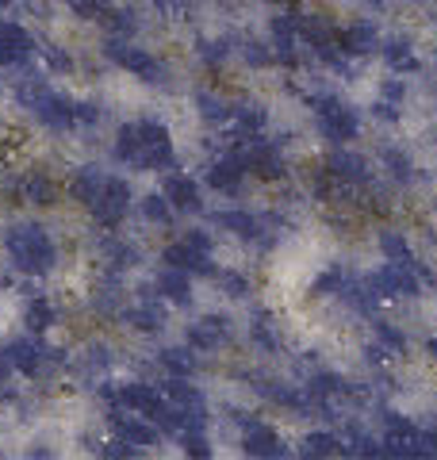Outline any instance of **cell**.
<instances>
[{"instance_id": "obj_1", "label": "cell", "mask_w": 437, "mask_h": 460, "mask_svg": "<svg viewBox=\"0 0 437 460\" xmlns=\"http://www.w3.org/2000/svg\"><path fill=\"white\" fill-rule=\"evenodd\" d=\"M115 157L130 169H150V172H165L173 169V138L169 127L142 115L135 123H123L115 135Z\"/></svg>"}, {"instance_id": "obj_2", "label": "cell", "mask_w": 437, "mask_h": 460, "mask_svg": "<svg viewBox=\"0 0 437 460\" xmlns=\"http://www.w3.org/2000/svg\"><path fill=\"white\" fill-rule=\"evenodd\" d=\"M16 96L42 127H50V131H77V127H93L100 119V111L93 104H77V100L54 93L50 84H42V81H23L16 89Z\"/></svg>"}, {"instance_id": "obj_3", "label": "cell", "mask_w": 437, "mask_h": 460, "mask_svg": "<svg viewBox=\"0 0 437 460\" xmlns=\"http://www.w3.org/2000/svg\"><path fill=\"white\" fill-rule=\"evenodd\" d=\"M4 250H8V261L16 272H23V277H47V272H54L58 265V242L47 226L39 223H20L8 230L4 238Z\"/></svg>"}, {"instance_id": "obj_4", "label": "cell", "mask_w": 437, "mask_h": 460, "mask_svg": "<svg viewBox=\"0 0 437 460\" xmlns=\"http://www.w3.org/2000/svg\"><path fill=\"white\" fill-rule=\"evenodd\" d=\"M8 361L16 372H23V376H31V380H47L54 376L58 368L66 365V357L50 349L47 341H39V338H16V341H8Z\"/></svg>"}, {"instance_id": "obj_5", "label": "cell", "mask_w": 437, "mask_h": 460, "mask_svg": "<svg viewBox=\"0 0 437 460\" xmlns=\"http://www.w3.org/2000/svg\"><path fill=\"white\" fill-rule=\"evenodd\" d=\"M165 265L173 269H184V272H196V277H215V261H211V234L208 230H188L177 242L165 246Z\"/></svg>"}, {"instance_id": "obj_6", "label": "cell", "mask_w": 437, "mask_h": 460, "mask_svg": "<svg viewBox=\"0 0 437 460\" xmlns=\"http://www.w3.org/2000/svg\"><path fill=\"white\" fill-rule=\"evenodd\" d=\"M89 215H93V223L100 230H115V226H123L127 223V215H130V184L123 177H104V184H100V192L89 199Z\"/></svg>"}, {"instance_id": "obj_7", "label": "cell", "mask_w": 437, "mask_h": 460, "mask_svg": "<svg viewBox=\"0 0 437 460\" xmlns=\"http://www.w3.org/2000/svg\"><path fill=\"white\" fill-rule=\"evenodd\" d=\"M311 108H315V119H318V135L326 142H349L357 138L361 131V115L353 108H345L338 96H311Z\"/></svg>"}, {"instance_id": "obj_8", "label": "cell", "mask_w": 437, "mask_h": 460, "mask_svg": "<svg viewBox=\"0 0 437 460\" xmlns=\"http://www.w3.org/2000/svg\"><path fill=\"white\" fill-rule=\"evenodd\" d=\"M104 54H108V62H115L120 69H127V74H135V77L146 81V84H162V81H165V66L157 62V58L146 50V47H135V42H127V39H120V35L108 39Z\"/></svg>"}, {"instance_id": "obj_9", "label": "cell", "mask_w": 437, "mask_h": 460, "mask_svg": "<svg viewBox=\"0 0 437 460\" xmlns=\"http://www.w3.org/2000/svg\"><path fill=\"white\" fill-rule=\"evenodd\" d=\"M369 280V288L380 299H415V296H422V280L415 277V269H411V261H388L384 269H376L372 277H364Z\"/></svg>"}, {"instance_id": "obj_10", "label": "cell", "mask_w": 437, "mask_h": 460, "mask_svg": "<svg viewBox=\"0 0 437 460\" xmlns=\"http://www.w3.org/2000/svg\"><path fill=\"white\" fill-rule=\"evenodd\" d=\"M238 150H242V157H245V165H250V172H254V177H261V181H281L284 172H288L281 146H276V142H265L261 135L242 138Z\"/></svg>"}, {"instance_id": "obj_11", "label": "cell", "mask_w": 437, "mask_h": 460, "mask_svg": "<svg viewBox=\"0 0 437 460\" xmlns=\"http://www.w3.org/2000/svg\"><path fill=\"white\" fill-rule=\"evenodd\" d=\"M35 58V39L23 23L0 20V69H23Z\"/></svg>"}, {"instance_id": "obj_12", "label": "cell", "mask_w": 437, "mask_h": 460, "mask_svg": "<svg viewBox=\"0 0 437 460\" xmlns=\"http://www.w3.org/2000/svg\"><path fill=\"white\" fill-rule=\"evenodd\" d=\"M235 419L242 422V449L250 453V456H261V460H276V456H284V441L281 434L269 426V422H261V419H250V414H235Z\"/></svg>"}, {"instance_id": "obj_13", "label": "cell", "mask_w": 437, "mask_h": 460, "mask_svg": "<svg viewBox=\"0 0 437 460\" xmlns=\"http://www.w3.org/2000/svg\"><path fill=\"white\" fill-rule=\"evenodd\" d=\"M245 172H250V165H245L242 150H230L223 157H215L203 177H208V189H215V192H238L242 181H245Z\"/></svg>"}, {"instance_id": "obj_14", "label": "cell", "mask_w": 437, "mask_h": 460, "mask_svg": "<svg viewBox=\"0 0 437 460\" xmlns=\"http://www.w3.org/2000/svg\"><path fill=\"white\" fill-rule=\"evenodd\" d=\"M227 341H230V323L223 314H203V319L188 326V345L200 353H215V349H223Z\"/></svg>"}, {"instance_id": "obj_15", "label": "cell", "mask_w": 437, "mask_h": 460, "mask_svg": "<svg viewBox=\"0 0 437 460\" xmlns=\"http://www.w3.org/2000/svg\"><path fill=\"white\" fill-rule=\"evenodd\" d=\"M326 172H330L334 181L349 184V189H361V184L372 181L369 162H364L361 154H353V150H334V154L326 157Z\"/></svg>"}, {"instance_id": "obj_16", "label": "cell", "mask_w": 437, "mask_h": 460, "mask_svg": "<svg viewBox=\"0 0 437 460\" xmlns=\"http://www.w3.org/2000/svg\"><path fill=\"white\" fill-rule=\"evenodd\" d=\"M165 199L173 204V211L181 215H196L203 211V196H200V184L188 177V172H165Z\"/></svg>"}, {"instance_id": "obj_17", "label": "cell", "mask_w": 437, "mask_h": 460, "mask_svg": "<svg viewBox=\"0 0 437 460\" xmlns=\"http://www.w3.org/2000/svg\"><path fill=\"white\" fill-rule=\"evenodd\" d=\"M154 292L162 296V304L188 307V304H192V272L165 265V269H162V277L154 280Z\"/></svg>"}, {"instance_id": "obj_18", "label": "cell", "mask_w": 437, "mask_h": 460, "mask_svg": "<svg viewBox=\"0 0 437 460\" xmlns=\"http://www.w3.org/2000/svg\"><path fill=\"white\" fill-rule=\"evenodd\" d=\"M334 42H338V50L345 58H369L380 50V31L372 23H349L342 35H334Z\"/></svg>"}, {"instance_id": "obj_19", "label": "cell", "mask_w": 437, "mask_h": 460, "mask_svg": "<svg viewBox=\"0 0 437 460\" xmlns=\"http://www.w3.org/2000/svg\"><path fill=\"white\" fill-rule=\"evenodd\" d=\"M123 307H127V292L120 284V272H108V277L93 288V311L100 319H115V314H123Z\"/></svg>"}, {"instance_id": "obj_20", "label": "cell", "mask_w": 437, "mask_h": 460, "mask_svg": "<svg viewBox=\"0 0 437 460\" xmlns=\"http://www.w3.org/2000/svg\"><path fill=\"white\" fill-rule=\"evenodd\" d=\"M123 319L127 326H135L138 334H157V330L165 326V307H162V296H150V299H142V304L135 307H123Z\"/></svg>"}, {"instance_id": "obj_21", "label": "cell", "mask_w": 437, "mask_h": 460, "mask_svg": "<svg viewBox=\"0 0 437 460\" xmlns=\"http://www.w3.org/2000/svg\"><path fill=\"white\" fill-rule=\"evenodd\" d=\"M104 177H108V172L100 169V165H81V169H73V172H69V196L77 199L81 208H89V199L100 192Z\"/></svg>"}, {"instance_id": "obj_22", "label": "cell", "mask_w": 437, "mask_h": 460, "mask_svg": "<svg viewBox=\"0 0 437 460\" xmlns=\"http://www.w3.org/2000/svg\"><path fill=\"white\" fill-rule=\"evenodd\" d=\"M345 387H349V380L345 376H338V372H315V376L303 384V392H308L315 402H318V411L323 407H330V399H338V395H345Z\"/></svg>"}, {"instance_id": "obj_23", "label": "cell", "mask_w": 437, "mask_h": 460, "mask_svg": "<svg viewBox=\"0 0 437 460\" xmlns=\"http://www.w3.org/2000/svg\"><path fill=\"white\" fill-rule=\"evenodd\" d=\"M380 54H384V62L396 69V74H415V69H418V58L411 50V39H403V35L380 39Z\"/></svg>"}, {"instance_id": "obj_24", "label": "cell", "mask_w": 437, "mask_h": 460, "mask_svg": "<svg viewBox=\"0 0 437 460\" xmlns=\"http://www.w3.org/2000/svg\"><path fill=\"white\" fill-rule=\"evenodd\" d=\"M20 196L35 208H54L58 204V184H54V177H47V172H31V177H23Z\"/></svg>"}, {"instance_id": "obj_25", "label": "cell", "mask_w": 437, "mask_h": 460, "mask_svg": "<svg viewBox=\"0 0 437 460\" xmlns=\"http://www.w3.org/2000/svg\"><path fill=\"white\" fill-rule=\"evenodd\" d=\"M23 323H27V330L31 334H47V330L58 323V307L50 304L47 296H31L23 304Z\"/></svg>"}, {"instance_id": "obj_26", "label": "cell", "mask_w": 437, "mask_h": 460, "mask_svg": "<svg viewBox=\"0 0 437 460\" xmlns=\"http://www.w3.org/2000/svg\"><path fill=\"white\" fill-rule=\"evenodd\" d=\"M100 257H104L108 272H123V269H130V265L138 261V250H135V246H127L123 238L104 234V238H100Z\"/></svg>"}, {"instance_id": "obj_27", "label": "cell", "mask_w": 437, "mask_h": 460, "mask_svg": "<svg viewBox=\"0 0 437 460\" xmlns=\"http://www.w3.org/2000/svg\"><path fill=\"white\" fill-rule=\"evenodd\" d=\"M111 368V349L108 345H89L81 357H77V376L81 380H104V372Z\"/></svg>"}, {"instance_id": "obj_28", "label": "cell", "mask_w": 437, "mask_h": 460, "mask_svg": "<svg viewBox=\"0 0 437 460\" xmlns=\"http://www.w3.org/2000/svg\"><path fill=\"white\" fill-rule=\"evenodd\" d=\"M380 162H384L388 177L396 181V184H415L418 169H415V162H411V154H406V150H399V146H384V150H380Z\"/></svg>"}, {"instance_id": "obj_29", "label": "cell", "mask_w": 437, "mask_h": 460, "mask_svg": "<svg viewBox=\"0 0 437 460\" xmlns=\"http://www.w3.org/2000/svg\"><path fill=\"white\" fill-rule=\"evenodd\" d=\"M196 111H200V119H208V123H235V104L223 100L218 93H196Z\"/></svg>"}, {"instance_id": "obj_30", "label": "cell", "mask_w": 437, "mask_h": 460, "mask_svg": "<svg viewBox=\"0 0 437 460\" xmlns=\"http://www.w3.org/2000/svg\"><path fill=\"white\" fill-rule=\"evenodd\" d=\"M157 365H162L169 376H192L196 372V353L184 349V345H173V349L157 353Z\"/></svg>"}, {"instance_id": "obj_31", "label": "cell", "mask_w": 437, "mask_h": 460, "mask_svg": "<svg viewBox=\"0 0 437 460\" xmlns=\"http://www.w3.org/2000/svg\"><path fill=\"white\" fill-rule=\"evenodd\" d=\"M250 338H254L257 349H265V353H276V349H281V334H276V323H272V314H269V311H257V314H254Z\"/></svg>"}, {"instance_id": "obj_32", "label": "cell", "mask_w": 437, "mask_h": 460, "mask_svg": "<svg viewBox=\"0 0 437 460\" xmlns=\"http://www.w3.org/2000/svg\"><path fill=\"white\" fill-rule=\"evenodd\" d=\"M235 123H238V135L250 138V135H261L269 127V111L261 104H235Z\"/></svg>"}, {"instance_id": "obj_33", "label": "cell", "mask_w": 437, "mask_h": 460, "mask_svg": "<svg viewBox=\"0 0 437 460\" xmlns=\"http://www.w3.org/2000/svg\"><path fill=\"white\" fill-rule=\"evenodd\" d=\"M376 246H380V253L388 257V261H411V242H406V234H403V230H380V238H376Z\"/></svg>"}, {"instance_id": "obj_34", "label": "cell", "mask_w": 437, "mask_h": 460, "mask_svg": "<svg viewBox=\"0 0 437 460\" xmlns=\"http://www.w3.org/2000/svg\"><path fill=\"white\" fill-rule=\"evenodd\" d=\"M342 453H345V445L334 434H308L299 441V456H311V460H318V456H342Z\"/></svg>"}, {"instance_id": "obj_35", "label": "cell", "mask_w": 437, "mask_h": 460, "mask_svg": "<svg viewBox=\"0 0 437 460\" xmlns=\"http://www.w3.org/2000/svg\"><path fill=\"white\" fill-rule=\"evenodd\" d=\"M376 345H380L388 357H403L406 353V334L396 323H376Z\"/></svg>"}, {"instance_id": "obj_36", "label": "cell", "mask_w": 437, "mask_h": 460, "mask_svg": "<svg viewBox=\"0 0 437 460\" xmlns=\"http://www.w3.org/2000/svg\"><path fill=\"white\" fill-rule=\"evenodd\" d=\"M142 219L154 223V226H169L173 223V204L165 199V192H154L142 199Z\"/></svg>"}, {"instance_id": "obj_37", "label": "cell", "mask_w": 437, "mask_h": 460, "mask_svg": "<svg viewBox=\"0 0 437 460\" xmlns=\"http://www.w3.org/2000/svg\"><path fill=\"white\" fill-rule=\"evenodd\" d=\"M345 269L342 265H330V269H323L315 277V284H311V292L315 296H342V288H345Z\"/></svg>"}, {"instance_id": "obj_38", "label": "cell", "mask_w": 437, "mask_h": 460, "mask_svg": "<svg viewBox=\"0 0 437 460\" xmlns=\"http://www.w3.org/2000/svg\"><path fill=\"white\" fill-rule=\"evenodd\" d=\"M238 50H242V58H245V66H254V69H265V66L276 62L272 47H269V42H261V39H245Z\"/></svg>"}, {"instance_id": "obj_39", "label": "cell", "mask_w": 437, "mask_h": 460, "mask_svg": "<svg viewBox=\"0 0 437 460\" xmlns=\"http://www.w3.org/2000/svg\"><path fill=\"white\" fill-rule=\"evenodd\" d=\"M196 54H200V62L203 66H211V69H218L230 58V42L227 39H203L200 47H196Z\"/></svg>"}, {"instance_id": "obj_40", "label": "cell", "mask_w": 437, "mask_h": 460, "mask_svg": "<svg viewBox=\"0 0 437 460\" xmlns=\"http://www.w3.org/2000/svg\"><path fill=\"white\" fill-rule=\"evenodd\" d=\"M218 277V284H223V292L230 296V299H245L254 292V284H250V277L245 272H235V269H227V272H215Z\"/></svg>"}, {"instance_id": "obj_41", "label": "cell", "mask_w": 437, "mask_h": 460, "mask_svg": "<svg viewBox=\"0 0 437 460\" xmlns=\"http://www.w3.org/2000/svg\"><path fill=\"white\" fill-rule=\"evenodd\" d=\"M181 445H184L188 456H211V445H208V434H203V429H184Z\"/></svg>"}, {"instance_id": "obj_42", "label": "cell", "mask_w": 437, "mask_h": 460, "mask_svg": "<svg viewBox=\"0 0 437 460\" xmlns=\"http://www.w3.org/2000/svg\"><path fill=\"white\" fill-rule=\"evenodd\" d=\"M415 456H426V460L437 456V429H418L415 434Z\"/></svg>"}, {"instance_id": "obj_43", "label": "cell", "mask_w": 437, "mask_h": 460, "mask_svg": "<svg viewBox=\"0 0 437 460\" xmlns=\"http://www.w3.org/2000/svg\"><path fill=\"white\" fill-rule=\"evenodd\" d=\"M372 115H376V119H380V123H399V115H403V108L399 104H391V100H376V104H372Z\"/></svg>"}, {"instance_id": "obj_44", "label": "cell", "mask_w": 437, "mask_h": 460, "mask_svg": "<svg viewBox=\"0 0 437 460\" xmlns=\"http://www.w3.org/2000/svg\"><path fill=\"white\" fill-rule=\"evenodd\" d=\"M380 96L391 100V104H403V100H406V84H403L399 77H388V81L380 84Z\"/></svg>"}, {"instance_id": "obj_45", "label": "cell", "mask_w": 437, "mask_h": 460, "mask_svg": "<svg viewBox=\"0 0 437 460\" xmlns=\"http://www.w3.org/2000/svg\"><path fill=\"white\" fill-rule=\"evenodd\" d=\"M73 8V16H85V20H96V12L104 8V0H66Z\"/></svg>"}, {"instance_id": "obj_46", "label": "cell", "mask_w": 437, "mask_h": 460, "mask_svg": "<svg viewBox=\"0 0 437 460\" xmlns=\"http://www.w3.org/2000/svg\"><path fill=\"white\" fill-rule=\"evenodd\" d=\"M8 380H12V361H8V353L0 349V399H12Z\"/></svg>"}, {"instance_id": "obj_47", "label": "cell", "mask_w": 437, "mask_h": 460, "mask_svg": "<svg viewBox=\"0 0 437 460\" xmlns=\"http://www.w3.org/2000/svg\"><path fill=\"white\" fill-rule=\"evenodd\" d=\"M154 4L165 12H181V8H188V0H154Z\"/></svg>"}, {"instance_id": "obj_48", "label": "cell", "mask_w": 437, "mask_h": 460, "mask_svg": "<svg viewBox=\"0 0 437 460\" xmlns=\"http://www.w3.org/2000/svg\"><path fill=\"white\" fill-rule=\"evenodd\" d=\"M426 353H430L433 361H437V338H430V341H426Z\"/></svg>"}, {"instance_id": "obj_49", "label": "cell", "mask_w": 437, "mask_h": 460, "mask_svg": "<svg viewBox=\"0 0 437 460\" xmlns=\"http://www.w3.org/2000/svg\"><path fill=\"white\" fill-rule=\"evenodd\" d=\"M364 4H372V8H376V4H380V0H364Z\"/></svg>"}, {"instance_id": "obj_50", "label": "cell", "mask_w": 437, "mask_h": 460, "mask_svg": "<svg viewBox=\"0 0 437 460\" xmlns=\"http://www.w3.org/2000/svg\"><path fill=\"white\" fill-rule=\"evenodd\" d=\"M272 4H291V0H272Z\"/></svg>"}, {"instance_id": "obj_51", "label": "cell", "mask_w": 437, "mask_h": 460, "mask_svg": "<svg viewBox=\"0 0 437 460\" xmlns=\"http://www.w3.org/2000/svg\"><path fill=\"white\" fill-rule=\"evenodd\" d=\"M8 4H12V0H0V8H8Z\"/></svg>"}]
</instances>
